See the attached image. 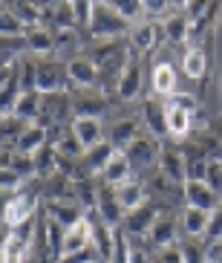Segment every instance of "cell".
Listing matches in <instances>:
<instances>
[{"label":"cell","mask_w":222,"mask_h":263,"mask_svg":"<svg viewBox=\"0 0 222 263\" xmlns=\"http://www.w3.org/2000/svg\"><path fill=\"white\" fill-rule=\"evenodd\" d=\"M127 159H130L133 168H150V165L159 159V147H156V139L153 136H138L136 142H130V145L122 151Z\"/></svg>","instance_id":"cell-11"},{"label":"cell","mask_w":222,"mask_h":263,"mask_svg":"<svg viewBox=\"0 0 222 263\" xmlns=\"http://www.w3.org/2000/svg\"><path fill=\"white\" fill-rule=\"evenodd\" d=\"M67 72H69V81L75 87H81V90H90V87H95L101 81V72L92 58H69Z\"/></svg>","instance_id":"cell-12"},{"label":"cell","mask_w":222,"mask_h":263,"mask_svg":"<svg viewBox=\"0 0 222 263\" xmlns=\"http://www.w3.org/2000/svg\"><path fill=\"white\" fill-rule=\"evenodd\" d=\"M162 263H185V255H182V246H170V249H162L159 255Z\"/></svg>","instance_id":"cell-42"},{"label":"cell","mask_w":222,"mask_h":263,"mask_svg":"<svg viewBox=\"0 0 222 263\" xmlns=\"http://www.w3.org/2000/svg\"><path fill=\"white\" fill-rule=\"evenodd\" d=\"M208 223H211V211H202V209H182V217H179V226L182 232L188 234L191 240H199L208 234Z\"/></svg>","instance_id":"cell-19"},{"label":"cell","mask_w":222,"mask_h":263,"mask_svg":"<svg viewBox=\"0 0 222 263\" xmlns=\"http://www.w3.org/2000/svg\"><path fill=\"white\" fill-rule=\"evenodd\" d=\"M153 263H162V260H159V257H153Z\"/></svg>","instance_id":"cell-46"},{"label":"cell","mask_w":222,"mask_h":263,"mask_svg":"<svg viewBox=\"0 0 222 263\" xmlns=\"http://www.w3.org/2000/svg\"><path fill=\"white\" fill-rule=\"evenodd\" d=\"M26 255H29V243L9 232L3 240V263H26Z\"/></svg>","instance_id":"cell-30"},{"label":"cell","mask_w":222,"mask_h":263,"mask_svg":"<svg viewBox=\"0 0 222 263\" xmlns=\"http://www.w3.org/2000/svg\"><path fill=\"white\" fill-rule=\"evenodd\" d=\"M145 15H150V21H153V15H168V3H162V0H145Z\"/></svg>","instance_id":"cell-43"},{"label":"cell","mask_w":222,"mask_h":263,"mask_svg":"<svg viewBox=\"0 0 222 263\" xmlns=\"http://www.w3.org/2000/svg\"><path fill=\"white\" fill-rule=\"evenodd\" d=\"M159 174L168 179L170 185H185V182H188L185 154H179V151H162V156H159Z\"/></svg>","instance_id":"cell-15"},{"label":"cell","mask_w":222,"mask_h":263,"mask_svg":"<svg viewBox=\"0 0 222 263\" xmlns=\"http://www.w3.org/2000/svg\"><path fill=\"white\" fill-rule=\"evenodd\" d=\"M69 130L75 133V139L81 142V145L90 151V147H95L98 142H104V124H101V119H72V124H69Z\"/></svg>","instance_id":"cell-16"},{"label":"cell","mask_w":222,"mask_h":263,"mask_svg":"<svg viewBox=\"0 0 222 263\" xmlns=\"http://www.w3.org/2000/svg\"><path fill=\"white\" fill-rule=\"evenodd\" d=\"M138 139V124L133 122V119H122V122H115L113 127H110L107 133V142L110 145H115L118 151H124V147L130 145V142Z\"/></svg>","instance_id":"cell-26"},{"label":"cell","mask_w":222,"mask_h":263,"mask_svg":"<svg viewBox=\"0 0 222 263\" xmlns=\"http://www.w3.org/2000/svg\"><path fill=\"white\" fill-rule=\"evenodd\" d=\"M115 154H118V147H115V145H110L107 139L98 142L95 147H90V151H87L84 168L90 171V174H104V168L113 162V156H115Z\"/></svg>","instance_id":"cell-22"},{"label":"cell","mask_w":222,"mask_h":263,"mask_svg":"<svg viewBox=\"0 0 222 263\" xmlns=\"http://www.w3.org/2000/svg\"><path fill=\"white\" fill-rule=\"evenodd\" d=\"M162 35H165L170 44H185V41L191 38V21L185 15L182 3H173V9L162 17Z\"/></svg>","instance_id":"cell-6"},{"label":"cell","mask_w":222,"mask_h":263,"mask_svg":"<svg viewBox=\"0 0 222 263\" xmlns=\"http://www.w3.org/2000/svg\"><path fill=\"white\" fill-rule=\"evenodd\" d=\"M26 44H29L32 52L52 55L55 52V32L49 29V26H35V29H29V35H26Z\"/></svg>","instance_id":"cell-27"},{"label":"cell","mask_w":222,"mask_h":263,"mask_svg":"<svg viewBox=\"0 0 222 263\" xmlns=\"http://www.w3.org/2000/svg\"><path fill=\"white\" fill-rule=\"evenodd\" d=\"M179 220L173 214H159V220L153 223V229H150V234H147V240H150V246L153 249H170V246H176V240H179Z\"/></svg>","instance_id":"cell-9"},{"label":"cell","mask_w":222,"mask_h":263,"mask_svg":"<svg viewBox=\"0 0 222 263\" xmlns=\"http://www.w3.org/2000/svg\"><path fill=\"white\" fill-rule=\"evenodd\" d=\"M142 113H145V124L153 139H162L168 136V101L153 96V99L142 101Z\"/></svg>","instance_id":"cell-5"},{"label":"cell","mask_w":222,"mask_h":263,"mask_svg":"<svg viewBox=\"0 0 222 263\" xmlns=\"http://www.w3.org/2000/svg\"><path fill=\"white\" fill-rule=\"evenodd\" d=\"M46 217H52V220H58V223L64 226V229H72V226H78L81 220L87 217V211L78 205V202H64V200H49L46 202Z\"/></svg>","instance_id":"cell-17"},{"label":"cell","mask_w":222,"mask_h":263,"mask_svg":"<svg viewBox=\"0 0 222 263\" xmlns=\"http://www.w3.org/2000/svg\"><path fill=\"white\" fill-rule=\"evenodd\" d=\"M191 130H193V116L188 110H182V107H176V104L168 101V136L185 139Z\"/></svg>","instance_id":"cell-25"},{"label":"cell","mask_w":222,"mask_h":263,"mask_svg":"<svg viewBox=\"0 0 222 263\" xmlns=\"http://www.w3.org/2000/svg\"><path fill=\"white\" fill-rule=\"evenodd\" d=\"M150 84H153V93L159 99L168 101L170 96H176V70H173V64H156L153 72H150Z\"/></svg>","instance_id":"cell-18"},{"label":"cell","mask_w":222,"mask_h":263,"mask_svg":"<svg viewBox=\"0 0 222 263\" xmlns=\"http://www.w3.org/2000/svg\"><path fill=\"white\" fill-rule=\"evenodd\" d=\"M101 179H104V185H113V188H118L122 182H127V179H133V165H130V159L118 151V154L113 156V162L104 168V174H101Z\"/></svg>","instance_id":"cell-23"},{"label":"cell","mask_w":222,"mask_h":263,"mask_svg":"<svg viewBox=\"0 0 222 263\" xmlns=\"http://www.w3.org/2000/svg\"><path fill=\"white\" fill-rule=\"evenodd\" d=\"M9 232L15 234V237H21V240H26L32 246V237H35V217H29L26 223H21V226H15V229H9Z\"/></svg>","instance_id":"cell-41"},{"label":"cell","mask_w":222,"mask_h":263,"mask_svg":"<svg viewBox=\"0 0 222 263\" xmlns=\"http://www.w3.org/2000/svg\"><path fill=\"white\" fill-rule=\"evenodd\" d=\"M69 81V72H67V64L61 61H49V64H38V81H35V90L44 96H55V93H64Z\"/></svg>","instance_id":"cell-2"},{"label":"cell","mask_w":222,"mask_h":263,"mask_svg":"<svg viewBox=\"0 0 222 263\" xmlns=\"http://www.w3.org/2000/svg\"><path fill=\"white\" fill-rule=\"evenodd\" d=\"M49 145V130H46L44 124H29L26 130H23V136L17 139V145H15V151L17 154H26V156H35L41 151V147H46Z\"/></svg>","instance_id":"cell-21"},{"label":"cell","mask_w":222,"mask_h":263,"mask_svg":"<svg viewBox=\"0 0 222 263\" xmlns=\"http://www.w3.org/2000/svg\"><path fill=\"white\" fill-rule=\"evenodd\" d=\"M168 101H170V104H176V107H182V110H188L193 119L199 116V101L193 99L191 93H176V96H170Z\"/></svg>","instance_id":"cell-39"},{"label":"cell","mask_w":222,"mask_h":263,"mask_svg":"<svg viewBox=\"0 0 222 263\" xmlns=\"http://www.w3.org/2000/svg\"><path fill=\"white\" fill-rule=\"evenodd\" d=\"M159 32H162V24H156L150 17H142L130 29V49L133 52H150L156 47V41H159Z\"/></svg>","instance_id":"cell-13"},{"label":"cell","mask_w":222,"mask_h":263,"mask_svg":"<svg viewBox=\"0 0 222 263\" xmlns=\"http://www.w3.org/2000/svg\"><path fill=\"white\" fill-rule=\"evenodd\" d=\"M182 70L188 78H202L208 72V52L202 47H191L182 55Z\"/></svg>","instance_id":"cell-28"},{"label":"cell","mask_w":222,"mask_h":263,"mask_svg":"<svg viewBox=\"0 0 222 263\" xmlns=\"http://www.w3.org/2000/svg\"><path fill=\"white\" fill-rule=\"evenodd\" d=\"M90 217V229H92V249L98 252V257L104 263H110V257H113V246H115V229L110 223H104L98 214L92 217V214H87Z\"/></svg>","instance_id":"cell-10"},{"label":"cell","mask_w":222,"mask_h":263,"mask_svg":"<svg viewBox=\"0 0 222 263\" xmlns=\"http://www.w3.org/2000/svg\"><path fill=\"white\" fill-rule=\"evenodd\" d=\"M95 214H98L104 223H110L113 229H122V223H124V209H122V202H118V194H115L113 185H101V188H98Z\"/></svg>","instance_id":"cell-7"},{"label":"cell","mask_w":222,"mask_h":263,"mask_svg":"<svg viewBox=\"0 0 222 263\" xmlns=\"http://www.w3.org/2000/svg\"><path fill=\"white\" fill-rule=\"evenodd\" d=\"M115 194H118V202H122L124 214L147 205V188L142 185V179H127V182H122V185L115 188Z\"/></svg>","instance_id":"cell-20"},{"label":"cell","mask_w":222,"mask_h":263,"mask_svg":"<svg viewBox=\"0 0 222 263\" xmlns=\"http://www.w3.org/2000/svg\"><path fill=\"white\" fill-rule=\"evenodd\" d=\"M182 255H185V263H211V255H208V246L199 243V240H191L182 243Z\"/></svg>","instance_id":"cell-35"},{"label":"cell","mask_w":222,"mask_h":263,"mask_svg":"<svg viewBox=\"0 0 222 263\" xmlns=\"http://www.w3.org/2000/svg\"><path fill=\"white\" fill-rule=\"evenodd\" d=\"M41 110H44V93H38V90L35 93H21V99L15 104V116L35 124L41 119Z\"/></svg>","instance_id":"cell-24"},{"label":"cell","mask_w":222,"mask_h":263,"mask_svg":"<svg viewBox=\"0 0 222 263\" xmlns=\"http://www.w3.org/2000/svg\"><path fill=\"white\" fill-rule=\"evenodd\" d=\"M133 24L130 21H124L118 12L113 9V3H95V12H92V24H90V35L98 41H115L122 38L124 32L130 35Z\"/></svg>","instance_id":"cell-1"},{"label":"cell","mask_w":222,"mask_h":263,"mask_svg":"<svg viewBox=\"0 0 222 263\" xmlns=\"http://www.w3.org/2000/svg\"><path fill=\"white\" fill-rule=\"evenodd\" d=\"M35 209H38V194L23 188L21 194H15V197H9V200H6V209H3V223H6L9 229H15V226L26 223L29 217H35Z\"/></svg>","instance_id":"cell-3"},{"label":"cell","mask_w":222,"mask_h":263,"mask_svg":"<svg viewBox=\"0 0 222 263\" xmlns=\"http://www.w3.org/2000/svg\"><path fill=\"white\" fill-rule=\"evenodd\" d=\"M115 96L122 101H133L142 96V64H138L136 52H130V61L118 76V87H115Z\"/></svg>","instance_id":"cell-8"},{"label":"cell","mask_w":222,"mask_h":263,"mask_svg":"<svg viewBox=\"0 0 222 263\" xmlns=\"http://www.w3.org/2000/svg\"><path fill=\"white\" fill-rule=\"evenodd\" d=\"M130 263H153V257L147 255L145 249H133V252H130Z\"/></svg>","instance_id":"cell-44"},{"label":"cell","mask_w":222,"mask_h":263,"mask_svg":"<svg viewBox=\"0 0 222 263\" xmlns=\"http://www.w3.org/2000/svg\"><path fill=\"white\" fill-rule=\"evenodd\" d=\"M101 263H104V260H101Z\"/></svg>","instance_id":"cell-47"},{"label":"cell","mask_w":222,"mask_h":263,"mask_svg":"<svg viewBox=\"0 0 222 263\" xmlns=\"http://www.w3.org/2000/svg\"><path fill=\"white\" fill-rule=\"evenodd\" d=\"M205 182L211 188H214L216 194L222 197V159H211V165H208V177Z\"/></svg>","instance_id":"cell-40"},{"label":"cell","mask_w":222,"mask_h":263,"mask_svg":"<svg viewBox=\"0 0 222 263\" xmlns=\"http://www.w3.org/2000/svg\"><path fill=\"white\" fill-rule=\"evenodd\" d=\"M55 151H58V156H64V159H84V156H87V147L75 139V133H72V130H67L61 139H58Z\"/></svg>","instance_id":"cell-32"},{"label":"cell","mask_w":222,"mask_h":263,"mask_svg":"<svg viewBox=\"0 0 222 263\" xmlns=\"http://www.w3.org/2000/svg\"><path fill=\"white\" fill-rule=\"evenodd\" d=\"M81 38L75 29H55V52H78Z\"/></svg>","instance_id":"cell-34"},{"label":"cell","mask_w":222,"mask_h":263,"mask_svg":"<svg viewBox=\"0 0 222 263\" xmlns=\"http://www.w3.org/2000/svg\"><path fill=\"white\" fill-rule=\"evenodd\" d=\"M182 197L188 209H202V211H216L222 205V197L208 185V182H196V179H188L182 185Z\"/></svg>","instance_id":"cell-4"},{"label":"cell","mask_w":222,"mask_h":263,"mask_svg":"<svg viewBox=\"0 0 222 263\" xmlns=\"http://www.w3.org/2000/svg\"><path fill=\"white\" fill-rule=\"evenodd\" d=\"M205 246L211 249V246H219L222 243V205L216 211H211V223H208V234L205 237Z\"/></svg>","instance_id":"cell-36"},{"label":"cell","mask_w":222,"mask_h":263,"mask_svg":"<svg viewBox=\"0 0 222 263\" xmlns=\"http://www.w3.org/2000/svg\"><path fill=\"white\" fill-rule=\"evenodd\" d=\"M0 32H3V38H23V35H29L26 24L9 6H3V12H0Z\"/></svg>","instance_id":"cell-31"},{"label":"cell","mask_w":222,"mask_h":263,"mask_svg":"<svg viewBox=\"0 0 222 263\" xmlns=\"http://www.w3.org/2000/svg\"><path fill=\"white\" fill-rule=\"evenodd\" d=\"M156 220H159V209H156V205H142V209L127 211V214H124L122 229L130 234V237H133V234L142 237V234H150V229H153Z\"/></svg>","instance_id":"cell-14"},{"label":"cell","mask_w":222,"mask_h":263,"mask_svg":"<svg viewBox=\"0 0 222 263\" xmlns=\"http://www.w3.org/2000/svg\"><path fill=\"white\" fill-rule=\"evenodd\" d=\"M211 263H222V246L214 249V255H211Z\"/></svg>","instance_id":"cell-45"},{"label":"cell","mask_w":222,"mask_h":263,"mask_svg":"<svg viewBox=\"0 0 222 263\" xmlns=\"http://www.w3.org/2000/svg\"><path fill=\"white\" fill-rule=\"evenodd\" d=\"M104 110H107V101H104V96H95V99H75L72 101V113H75V119H101L104 116Z\"/></svg>","instance_id":"cell-29"},{"label":"cell","mask_w":222,"mask_h":263,"mask_svg":"<svg viewBox=\"0 0 222 263\" xmlns=\"http://www.w3.org/2000/svg\"><path fill=\"white\" fill-rule=\"evenodd\" d=\"M92 12H95V3H90V0H75V3H72L75 26H87V29H90V24H92Z\"/></svg>","instance_id":"cell-37"},{"label":"cell","mask_w":222,"mask_h":263,"mask_svg":"<svg viewBox=\"0 0 222 263\" xmlns=\"http://www.w3.org/2000/svg\"><path fill=\"white\" fill-rule=\"evenodd\" d=\"M55 263H101V257L90 246V249H81V252H72V255H61Z\"/></svg>","instance_id":"cell-38"},{"label":"cell","mask_w":222,"mask_h":263,"mask_svg":"<svg viewBox=\"0 0 222 263\" xmlns=\"http://www.w3.org/2000/svg\"><path fill=\"white\" fill-rule=\"evenodd\" d=\"M113 9L130 24H138L145 17V3H138V0H113Z\"/></svg>","instance_id":"cell-33"}]
</instances>
